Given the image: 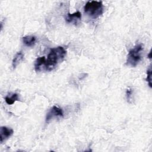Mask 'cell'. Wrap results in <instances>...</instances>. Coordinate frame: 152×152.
<instances>
[{
    "instance_id": "3",
    "label": "cell",
    "mask_w": 152,
    "mask_h": 152,
    "mask_svg": "<svg viewBox=\"0 0 152 152\" xmlns=\"http://www.w3.org/2000/svg\"><path fill=\"white\" fill-rule=\"evenodd\" d=\"M143 50L142 44H137L129 50L126 58V65L134 67L141 60V53Z\"/></svg>"
},
{
    "instance_id": "13",
    "label": "cell",
    "mask_w": 152,
    "mask_h": 152,
    "mask_svg": "<svg viewBox=\"0 0 152 152\" xmlns=\"http://www.w3.org/2000/svg\"><path fill=\"white\" fill-rule=\"evenodd\" d=\"M148 58L149 59H151V51L149 52V53H148Z\"/></svg>"
},
{
    "instance_id": "5",
    "label": "cell",
    "mask_w": 152,
    "mask_h": 152,
    "mask_svg": "<svg viewBox=\"0 0 152 152\" xmlns=\"http://www.w3.org/2000/svg\"><path fill=\"white\" fill-rule=\"evenodd\" d=\"M81 20V14L80 11L75 12L72 14L68 13L65 17V21L68 23H72L75 26L80 24Z\"/></svg>"
},
{
    "instance_id": "9",
    "label": "cell",
    "mask_w": 152,
    "mask_h": 152,
    "mask_svg": "<svg viewBox=\"0 0 152 152\" xmlns=\"http://www.w3.org/2000/svg\"><path fill=\"white\" fill-rule=\"evenodd\" d=\"M23 58H24V55L21 51L17 52L15 54L12 61V66L14 69H15L16 66L20 63V62L23 60Z\"/></svg>"
},
{
    "instance_id": "1",
    "label": "cell",
    "mask_w": 152,
    "mask_h": 152,
    "mask_svg": "<svg viewBox=\"0 0 152 152\" xmlns=\"http://www.w3.org/2000/svg\"><path fill=\"white\" fill-rule=\"evenodd\" d=\"M66 54V51L62 46H58L50 49L48 54L47 59H46L45 69L46 71H52L55 69L64 60Z\"/></svg>"
},
{
    "instance_id": "4",
    "label": "cell",
    "mask_w": 152,
    "mask_h": 152,
    "mask_svg": "<svg viewBox=\"0 0 152 152\" xmlns=\"http://www.w3.org/2000/svg\"><path fill=\"white\" fill-rule=\"evenodd\" d=\"M63 117H64L63 110L58 106H53L47 113L46 116L45 122L46 123H48L55 118H63Z\"/></svg>"
},
{
    "instance_id": "6",
    "label": "cell",
    "mask_w": 152,
    "mask_h": 152,
    "mask_svg": "<svg viewBox=\"0 0 152 152\" xmlns=\"http://www.w3.org/2000/svg\"><path fill=\"white\" fill-rule=\"evenodd\" d=\"M14 133L12 128L7 126H1L0 128V142L2 143L4 141L9 138Z\"/></svg>"
},
{
    "instance_id": "11",
    "label": "cell",
    "mask_w": 152,
    "mask_h": 152,
    "mask_svg": "<svg viewBox=\"0 0 152 152\" xmlns=\"http://www.w3.org/2000/svg\"><path fill=\"white\" fill-rule=\"evenodd\" d=\"M146 81L148 83V84L150 88H151V66L147 70V77Z\"/></svg>"
},
{
    "instance_id": "7",
    "label": "cell",
    "mask_w": 152,
    "mask_h": 152,
    "mask_svg": "<svg viewBox=\"0 0 152 152\" xmlns=\"http://www.w3.org/2000/svg\"><path fill=\"white\" fill-rule=\"evenodd\" d=\"M46 58L45 56L37 58L34 62V69L36 72H39L45 68Z\"/></svg>"
},
{
    "instance_id": "10",
    "label": "cell",
    "mask_w": 152,
    "mask_h": 152,
    "mask_svg": "<svg viewBox=\"0 0 152 152\" xmlns=\"http://www.w3.org/2000/svg\"><path fill=\"white\" fill-rule=\"evenodd\" d=\"M5 102L11 105L14 104L16 101H18V94L17 93H13L11 96H7L5 98Z\"/></svg>"
},
{
    "instance_id": "8",
    "label": "cell",
    "mask_w": 152,
    "mask_h": 152,
    "mask_svg": "<svg viewBox=\"0 0 152 152\" xmlns=\"http://www.w3.org/2000/svg\"><path fill=\"white\" fill-rule=\"evenodd\" d=\"M36 41V38L34 36H26L23 37V42L24 44L28 46L31 47L33 46Z\"/></svg>"
},
{
    "instance_id": "2",
    "label": "cell",
    "mask_w": 152,
    "mask_h": 152,
    "mask_svg": "<svg viewBox=\"0 0 152 152\" xmlns=\"http://www.w3.org/2000/svg\"><path fill=\"white\" fill-rule=\"evenodd\" d=\"M103 5L102 1H88L84 7V12L93 18H97L103 13Z\"/></svg>"
},
{
    "instance_id": "12",
    "label": "cell",
    "mask_w": 152,
    "mask_h": 152,
    "mask_svg": "<svg viewBox=\"0 0 152 152\" xmlns=\"http://www.w3.org/2000/svg\"><path fill=\"white\" fill-rule=\"evenodd\" d=\"M126 97L127 99V102L129 103H132V89L130 87L128 88L126 91Z\"/></svg>"
}]
</instances>
